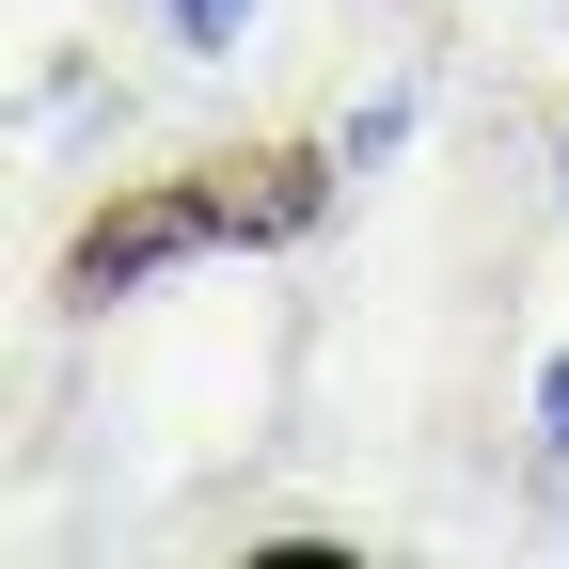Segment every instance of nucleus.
<instances>
[{
    "instance_id": "obj_4",
    "label": "nucleus",
    "mask_w": 569,
    "mask_h": 569,
    "mask_svg": "<svg viewBox=\"0 0 569 569\" xmlns=\"http://www.w3.org/2000/svg\"><path fill=\"white\" fill-rule=\"evenodd\" d=\"M553 190H569V127H553Z\"/></svg>"
},
{
    "instance_id": "obj_1",
    "label": "nucleus",
    "mask_w": 569,
    "mask_h": 569,
    "mask_svg": "<svg viewBox=\"0 0 569 569\" xmlns=\"http://www.w3.org/2000/svg\"><path fill=\"white\" fill-rule=\"evenodd\" d=\"M159 17H174V48H190V63H222V48L253 32V0H159Z\"/></svg>"
},
{
    "instance_id": "obj_2",
    "label": "nucleus",
    "mask_w": 569,
    "mask_h": 569,
    "mask_svg": "<svg viewBox=\"0 0 569 569\" xmlns=\"http://www.w3.org/2000/svg\"><path fill=\"white\" fill-rule=\"evenodd\" d=\"M396 142H411V96H365V111H348V142H332V159L365 174V159H396Z\"/></svg>"
},
{
    "instance_id": "obj_3",
    "label": "nucleus",
    "mask_w": 569,
    "mask_h": 569,
    "mask_svg": "<svg viewBox=\"0 0 569 569\" xmlns=\"http://www.w3.org/2000/svg\"><path fill=\"white\" fill-rule=\"evenodd\" d=\"M538 443L569 459V348H553V365H538Z\"/></svg>"
}]
</instances>
